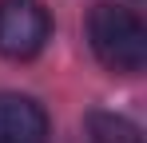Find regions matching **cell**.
Segmentation results:
<instances>
[{
    "label": "cell",
    "mask_w": 147,
    "mask_h": 143,
    "mask_svg": "<svg viewBox=\"0 0 147 143\" xmlns=\"http://www.w3.org/2000/svg\"><path fill=\"white\" fill-rule=\"evenodd\" d=\"M88 40L111 72H139L147 64V28L131 8L96 4L88 16Z\"/></svg>",
    "instance_id": "cell-1"
},
{
    "label": "cell",
    "mask_w": 147,
    "mask_h": 143,
    "mask_svg": "<svg viewBox=\"0 0 147 143\" xmlns=\"http://www.w3.org/2000/svg\"><path fill=\"white\" fill-rule=\"evenodd\" d=\"M48 36L52 20L40 0H0V52L8 60H32Z\"/></svg>",
    "instance_id": "cell-2"
},
{
    "label": "cell",
    "mask_w": 147,
    "mask_h": 143,
    "mask_svg": "<svg viewBox=\"0 0 147 143\" xmlns=\"http://www.w3.org/2000/svg\"><path fill=\"white\" fill-rule=\"evenodd\" d=\"M48 115L36 99L16 92H0V143H44Z\"/></svg>",
    "instance_id": "cell-3"
},
{
    "label": "cell",
    "mask_w": 147,
    "mask_h": 143,
    "mask_svg": "<svg viewBox=\"0 0 147 143\" xmlns=\"http://www.w3.org/2000/svg\"><path fill=\"white\" fill-rule=\"evenodd\" d=\"M88 131H92L96 143H143L139 127L131 119L115 115V111H92L88 115Z\"/></svg>",
    "instance_id": "cell-4"
}]
</instances>
